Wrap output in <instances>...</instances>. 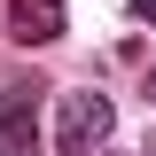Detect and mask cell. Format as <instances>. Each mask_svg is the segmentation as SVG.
I'll use <instances>...</instances> for the list:
<instances>
[{
	"label": "cell",
	"instance_id": "cell-5",
	"mask_svg": "<svg viewBox=\"0 0 156 156\" xmlns=\"http://www.w3.org/2000/svg\"><path fill=\"white\" fill-rule=\"evenodd\" d=\"M140 86H148V101H156V70H148V78H140Z\"/></svg>",
	"mask_w": 156,
	"mask_h": 156
},
{
	"label": "cell",
	"instance_id": "cell-4",
	"mask_svg": "<svg viewBox=\"0 0 156 156\" xmlns=\"http://www.w3.org/2000/svg\"><path fill=\"white\" fill-rule=\"evenodd\" d=\"M133 16H140V23H156V0H133Z\"/></svg>",
	"mask_w": 156,
	"mask_h": 156
},
{
	"label": "cell",
	"instance_id": "cell-3",
	"mask_svg": "<svg viewBox=\"0 0 156 156\" xmlns=\"http://www.w3.org/2000/svg\"><path fill=\"white\" fill-rule=\"evenodd\" d=\"M0 156H39V125H31V94H8L0 101Z\"/></svg>",
	"mask_w": 156,
	"mask_h": 156
},
{
	"label": "cell",
	"instance_id": "cell-1",
	"mask_svg": "<svg viewBox=\"0 0 156 156\" xmlns=\"http://www.w3.org/2000/svg\"><path fill=\"white\" fill-rule=\"evenodd\" d=\"M101 140H109V94H62L55 101V148L62 156H101Z\"/></svg>",
	"mask_w": 156,
	"mask_h": 156
},
{
	"label": "cell",
	"instance_id": "cell-2",
	"mask_svg": "<svg viewBox=\"0 0 156 156\" xmlns=\"http://www.w3.org/2000/svg\"><path fill=\"white\" fill-rule=\"evenodd\" d=\"M62 23H70L62 0H8V39L16 47H47V39H62Z\"/></svg>",
	"mask_w": 156,
	"mask_h": 156
},
{
	"label": "cell",
	"instance_id": "cell-6",
	"mask_svg": "<svg viewBox=\"0 0 156 156\" xmlns=\"http://www.w3.org/2000/svg\"><path fill=\"white\" fill-rule=\"evenodd\" d=\"M148 156H156V133H148Z\"/></svg>",
	"mask_w": 156,
	"mask_h": 156
}]
</instances>
